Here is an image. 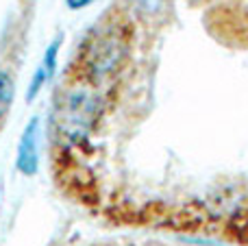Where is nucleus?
Here are the masks:
<instances>
[{"label":"nucleus","instance_id":"f257e3e1","mask_svg":"<svg viewBox=\"0 0 248 246\" xmlns=\"http://www.w3.org/2000/svg\"><path fill=\"white\" fill-rule=\"evenodd\" d=\"M131 29L122 17H105L87 33L78 52L81 77L92 87L113 78L131 52Z\"/></svg>","mask_w":248,"mask_h":246},{"label":"nucleus","instance_id":"f03ea898","mask_svg":"<svg viewBox=\"0 0 248 246\" xmlns=\"http://www.w3.org/2000/svg\"><path fill=\"white\" fill-rule=\"evenodd\" d=\"M100 100L92 87L68 90L55 109V129L65 144H78L98 122Z\"/></svg>","mask_w":248,"mask_h":246},{"label":"nucleus","instance_id":"7ed1b4c3","mask_svg":"<svg viewBox=\"0 0 248 246\" xmlns=\"http://www.w3.org/2000/svg\"><path fill=\"white\" fill-rule=\"evenodd\" d=\"M39 118H33L22 131L20 144H17V159L16 166L22 174L31 177L39 168Z\"/></svg>","mask_w":248,"mask_h":246},{"label":"nucleus","instance_id":"20e7f679","mask_svg":"<svg viewBox=\"0 0 248 246\" xmlns=\"http://www.w3.org/2000/svg\"><path fill=\"white\" fill-rule=\"evenodd\" d=\"M59 48H61V39H55V42L46 48V52H44V57H42V63L37 65L33 78H31L29 90H26V103H33V100L39 96V92L52 81V77H55V72H57Z\"/></svg>","mask_w":248,"mask_h":246},{"label":"nucleus","instance_id":"39448f33","mask_svg":"<svg viewBox=\"0 0 248 246\" xmlns=\"http://www.w3.org/2000/svg\"><path fill=\"white\" fill-rule=\"evenodd\" d=\"M13 96H16V81L7 70L0 68V122L4 120V116L11 109Z\"/></svg>","mask_w":248,"mask_h":246},{"label":"nucleus","instance_id":"423d86ee","mask_svg":"<svg viewBox=\"0 0 248 246\" xmlns=\"http://www.w3.org/2000/svg\"><path fill=\"white\" fill-rule=\"evenodd\" d=\"M92 2H94V0H65V4H68L70 9H74V11H78V9H85V7H90Z\"/></svg>","mask_w":248,"mask_h":246}]
</instances>
